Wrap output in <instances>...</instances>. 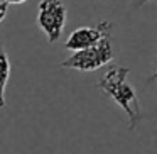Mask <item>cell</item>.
Wrapping results in <instances>:
<instances>
[{"label": "cell", "mask_w": 157, "mask_h": 154, "mask_svg": "<svg viewBox=\"0 0 157 154\" xmlns=\"http://www.w3.org/2000/svg\"><path fill=\"white\" fill-rule=\"evenodd\" d=\"M113 44H112V34L105 36L98 44L91 46L88 49L76 51L68 59L61 61V68L78 69V71H95L101 66L113 61Z\"/></svg>", "instance_id": "cell-2"}, {"label": "cell", "mask_w": 157, "mask_h": 154, "mask_svg": "<svg viewBox=\"0 0 157 154\" xmlns=\"http://www.w3.org/2000/svg\"><path fill=\"white\" fill-rule=\"evenodd\" d=\"M112 29H113V24L110 21H101L95 27H90V26L78 27L69 34L64 46H66V49H69L73 53L81 51V49H88L91 46L98 44L105 36L112 34Z\"/></svg>", "instance_id": "cell-4"}, {"label": "cell", "mask_w": 157, "mask_h": 154, "mask_svg": "<svg viewBox=\"0 0 157 154\" xmlns=\"http://www.w3.org/2000/svg\"><path fill=\"white\" fill-rule=\"evenodd\" d=\"M128 73L130 69L125 66H112L98 80L96 86L125 112L128 119V129L135 130L142 119V110H140L137 90L128 83Z\"/></svg>", "instance_id": "cell-1"}, {"label": "cell", "mask_w": 157, "mask_h": 154, "mask_svg": "<svg viewBox=\"0 0 157 154\" xmlns=\"http://www.w3.org/2000/svg\"><path fill=\"white\" fill-rule=\"evenodd\" d=\"M7 9H9V4H5V2H0V22L7 17Z\"/></svg>", "instance_id": "cell-6"}, {"label": "cell", "mask_w": 157, "mask_h": 154, "mask_svg": "<svg viewBox=\"0 0 157 154\" xmlns=\"http://www.w3.org/2000/svg\"><path fill=\"white\" fill-rule=\"evenodd\" d=\"M9 78H10V61H9L7 51L0 44V109L5 107V88H7Z\"/></svg>", "instance_id": "cell-5"}, {"label": "cell", "mask_w": 157, "mask_h": 154, "mask_svg": "<svg viewBox=\"0 0 157 154\" xmlns=\"http://www.w3.org/2000/svg\"><path fill=\"white\" fill-rule=\"evenodd\" d=\"M147 2H150V0H140V2H139V4H137V5H139V7H140V5H144V4H147Z\"/></svg>", "instance_id": "cell-9"}, {"label": "cell", "mask_w": 157, "mask_h": 154, "mask_svg": "<svg viewBox=\"0 0 157 154\" xmlns=\"http://www.w3.org/2000/svg\"><path fill=\"white\" fill-rule=\"evenodd\" d=\"M66 19H68V12L63 0H39L37 26L51 44L59 41V38L63 36Z\"/></svg>", "instance_id": "cell-3"}, {"label": "cell", "mask_w": 157, "mask_h": 154, "mask_svg": "<svg viewBox=\"0 0 157 154\" xmlns=\"http://www.w3.org/2000/svg\"><path fill=\"white\" fill-rule=\"evenodd\" d=\"M154 81H157V69H155V71H154V75L150 76L149 80H147V83H154Z\"/></svg>", "instance_id": "cell-8"}, {"label": "cell", "mask_w": 157, "mask_h": 154, "mask_svg": "<svg viewBox=\"0 0 157 154\" xmlns=\"http://www.w3.org/2000/svg\"><path fill=\"white\" fill-rule=\"evenodd\" d=\"M5 4H14V5H19V4H24L27 0H4Z\"/></svg>", "instance_id": "cell-7"}]
</instances>
